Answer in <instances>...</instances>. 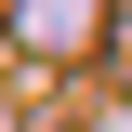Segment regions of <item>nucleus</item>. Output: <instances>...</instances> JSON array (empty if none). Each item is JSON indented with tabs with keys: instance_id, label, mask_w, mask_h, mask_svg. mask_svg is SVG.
Segmentation results:
<instances>
[{
	"instance_id": "nucleus-1",
	"label": "nucleus",
	"mask_w": 132,
	"mask_h": 132,
	"mask_svg": "<svg viewBox=\"0 0 132 132\" xmlns=\"http://www.w3.org/2000/svg\"><path fill=\"white\" fill-rule=\"evenodd\" d=\"M27 40H79V0H27Z\"/></svg>"
}]
</instances>
